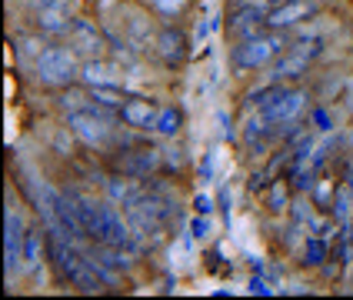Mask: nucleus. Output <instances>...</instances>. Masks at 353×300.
<instances>
[{
	"mask_svg": "<svg viewBox=\"0 0 353 300\" xmlns=\"http://www.w3.org/2000/svg\"><path fill=\"white\" fill-rule=\"evenodd\" d=\"M330 260V243L323 234H307L303 240V267H323Z\"/></svg>",
	"mask_w": 353,
	"mask_h": 300,
	"instance_id": "ddd939ff",
	"label": "nucleus"
},
{
	"mask_svg": "<svg viewBox=\"0 0 353 300\" xmlns=\"http://www.w3.org/2000/svg\"><path fill=\"white\" fill-rule=\"evenodd\" d=\"M250 294H260V297H270L274 290L267 287V280H263V277H250Z\"/></svg>",
	"mask_w": 353,
	"mask_h": 300,
	"instance_id": "a878e982",
	"label": "nucleus"
},
{
	"mask_svg": "<svg viewBox=\"0 0 353 300\" xmlns=\"http://www.w3.org/2000/svg\"><path fill=\"white\" fill-rule=\"evenodd\" d=\"M187 3L190 0H147V7L154 10V14H160V17H180L183 10H187Z\"/></svg>",
	"mask_w": 353,
	"mask_h": 300,
	"instance_id": "a211bd4d",
	"label": "nucleus"
},
{
	"mask_svg": "<svg viewBox=\"0 0 353 300\" xmlns=\"http://www.w3.org/2000/svg\"><path fill=\"white\" fill-rule=\"evenodd\" d=\"M290 180L280 177V180H270V187H267V207H270V214H283L287 210V203H290Z\"/></svg>",
	"mask_w": 353,
	"mask_h": 300,
	"instance_id": "2eb2a0df",
	"label": "nucleus"
},
{
	"mask_svg": "<svg viewBox=\"0 0 353 300\" xmlns=\"http://www.w3.org/2000/svg\"><path fill=\"white\" fill-rule=\"evenodd\" d=\"M290 30H263L256 37H247V40H236L230 47V63L234 70H243V74H254V70H263L270 67L283 50H290Z\"/></svg>",
	"mask_w": 353,
	"mask_h": 300,
	"instance_id": "f257e3e1",
	"label": "nucleus"
},
{
	"mask_svg": "<svg viewBox=\"0 0 353 300\" xmlns=\"http://www.w3.org/2000/svg\"><path fill=\"white\" fill-rule=\"evenodd\" d=\"M80 83L83 87H103V83H117L114 70L103 63V60H80Z\"/></svg>",
	"mask_w": 353,
	"mask_h": 300,
	"instance_id": "f8f14e48",
	"label": "nucleus"
},
{
	"mask_svg": "<svg viewBox=\"0 0 353 300\" xmlns=\"http://www.w3.org/2000/svg\"><path fill=\"white\" fill-rule=\"evenodd\" d=\"M37 7H67L70 0H34Z\"/></svg>",
	"mask_w": 353,
	"mask_h": 300,
	"instance_id": "cd10ccee",
	"label": "nucleus"
},
{
	"mask_svg": "<svg viewBox=\"0 0 353 300\" xmlns=\"http://www.w3.org/2000/svg\"><path fill=\"white\" fill-rule=\"evenodd\" d=\"M194 210H196V214H203V217H210V214L216 210V200L210 197V194H196V197H194Z\"/></svg>",
	"mask_w": 353,
	"mask_h": 300,
	"instance_id": "aec40b11",
	"label": "nucleus"
},
{
	"mask_svg": "<svg viewBox=\"0 0 353 300\" xmlns=\"http://www.w3.org/2000/svg\"><path fill=\"white\" fill-rule=\"evenodd\" d=\"M230 203H234V197H230V187H220V194H216V207L230 217Z\"/></svg>",
	"mask_w": 353,
	"mask_h": 300,
	"instance_id": "393cba45",
	"label": "nucleus"
},
{
	"mask_svg": "<svg viewBox=\"0 0 353 300\" xmlns=\"http://www.w3.org/2000/svg\"><path fill=\"white\" fill-rule=\"evenodd\" d=\"M234 3H236V0H234Z\"/></svg>",
	"mask_w": 353,
	"mask_h": 300,
	"instance_id": "c85d7f7f",
	"label": "nucleus"
},
{
	"mask_svg": "<svg viewBox=\"0 0 353 300\" xmlns=\"http://www.w3.org/2000/svg\"><path fill=\"white\" fill-rule=\"evenodd\" d=\"M163 167L167 170H180L183 167V150L176 147V150H163Z\"/></svg>",
	"mask_w": 353,
	"mask_h": 300,
	"instance_id": "5701e85b",
	"label": "nucleus"
},
{
	"mask_svg": "<svg viewBox=\"0 0 353 300\" xmlns=\"http://www.w3.org/2000/svg\"><path fill=\"white\" fill-rule=\"evenodd\" d=\"M267 177H270V170H267V167H263V170H254V174H250V183H247V187H250V194L267 190V187H270V183H267Z\"/></svg>",
	"mask_w": 353,
	"mask_h": 300,
	"instance_id": "412c9836",
	"label": "nucleus"
},
{
	"mask_svg": "<svg viewBox=\"0 0 353 300\" xmlns=\"http://www.w3.org/2000/svg\"><path fill=\"white\" fill-rule=\"evenodd\" d=\"M200 177H203V183H210V180H214V154H207V157H203V163H200Z\"/></svg>",
	"mask_w": 353,
	"mask_h": 300,
	"instance_id": "bb28decb",
	"label": "nucleus"
},
{
	"mask_svg": "<svg viewBox=\"0 0 353 300\" xmlns=\"http://www.w3.org/2000/svg\"><path fill=\"white\" fill-rule=\"evenodd\" d=\"M187 50H190V40H187V34H183L180 27L167 23V27H160V30H157V40H154V54L160 57V63H163V67L176 70V67L187 60Z\"/></svg>",
	"mask_w": 353,
	"mask_h": 300,
	"instance_id": "6e6552de",
	"label": "nucleus"
},
{
	"mask_svg": "<svg viewBox=\"0 0 353 300\" xmlns=\"http://www.w3.org/2000/svg\"><path fill=\"white\" fill-rule=\"evenodd\" d=\"M40 243H43V234H40V230H27V234H23V263H27V267H37L40 260Z\"/></svg>",
	"mask_w": 353,
	"mask_h": 300,
	"instance_id": "f3484780",
	"label": "nucleus"
},
{
	"mask_svg": "<svg viewBox=\"0 0 353 300\" xmlns=\"http://www.w3.org/2000/svg\"><path fill=\"white\" fill-rule=\"evenodd\" d=\"M310 63H314V60L307 57L303 50L290 47V50H283V54L270 63V80H276V83H294V80L310 74Z\"/></svg>",
	"mask_w": 353,
	"mask_h": 300,
	"instance_id": "9d476101",
	"label": "nucleus"
},
{
	"mask_svg": "<svg viewBox=\"0 0 353 300\" xmlns=\"http://www.w3.org/2000/svg\"><path fill=\"white\" fill-rule=\"evenodd\" d=\"M216 123H220V134H223V137L227 140L234 137V120L227 117V110H220V114H216Z\"/></svg>",
	"mask_w": 353,
	"mask_h": 300,
	"instance_id": "b1692460",
	"label": "nucleus"
},
{
	"mask_svg": "<svg viewBox=\"0 0 353 300\" xmlns=\"http://www.w3.org/2000/svg\"><path fill=\"white\" fill-rule=\"evenodd\" d=\"M34 74L40 87H50V90L74 87L80 80V57L63 43H47L34 60Z\"/></svg>",
	"mask_w": 353,
	"mask_h": 300,
	"instance_id": "f03ea898",
	"label": "nucleus"
},
{
	"mask_svg": "<svg viewBox=\"0 0 353 300\" xmlns=\"http://www.w3.org/2000/svg\"><path fill=\"white\" fill-rule=\"evenodd\" d=\"M157 167H163V150H157V147H123L117 157V170L120 174H127V177H150Z\"/></svg>",
	"mask_w": 353,
	"mask_h": 300,
	"instance_id": "0eeeda50",
	"label": "nucleus"
},
{
	"mask_svg": "<svg viewBox=\"0 0 353 300\" xmlns=\"http://www.w3.org/2000/svg\"><path fill=\"white\" fill-rule=\"evenodd\" d=\"M67 47H70L80 60H97L100 54H103V47H107V37L100 34V27L94 20L77 17L74 27L67 30Z\"/></svg>",
	"mask_w": 353,
	"mask_h": 300,
	"instance_id": "39448f33",
	"label": "nucleus"
},
{
	"mask_svg": "<svg viewBox=\"0 0 353 300\" xmlns=\"http://www.w3.org/2000/svg\"><path fill=\"white\" fill-rule=\"evenodd\" d=\"M180 130H183V110H180V107H160V117H157V123H154V134L174 140Z\"/></svg>",
	"mask_w": 353,
	"mask_h": 300,
	"instance_id": "4468645a",
	"label": "nucleus"
},
{
	"mask_svg": "<svg viewBox=\"0 0 353 300\" xmlns=\"http://www.w3.org/2000/svg\"><path fill=\"white\" fill-rule=\"evenodd\" d=\"M320 14L314 0H276L267 14V30H296Z\"/></svg>",
	"mask_w": 353,
	"mask_h": 300,
	"instance_id": "20e7f679",
	"label": "nucleus"
},
{
	"mask_svg": "<svg viewBox=\"0 0 353 300\" xmlns=\"http://www.w3.org/2000/svg\"><path fill=\"white\" fill-rule=\"evenodd\" d=\"M210 230H214V227H210V217L196 214V217L190 220V234H194L196 240H207V237H210Z\"/></svg>",
	"mask_w": 353,
	"mask_h": 300,
	"instance_id": "6ab92c4d",
	"label": "nucleus"
},
{
	"mask_svg": "<svg viewBox=\"0 0 353 300\" xmlns=\"http://www.w3.org/2000/svg\"><path fill=\"white\" fill-rule=\"evenodd\" d=\"M160 117V107L154 97H127L123 100V107H120V120H123V127H130V130H154V123Z\"/></svg>",
	"mask_w": 353,
	"mask_h": 300,
	"instance_id": "1a4fd4ad",
	"label": "nucleus"
},
{
	"mask_svg": "<svg viewBox=\"0 0 353 300\" xmlns=\"http://www.w3.org/2000/svg\"><path fill=\"white\" fill-rule=\"evenodd\" d=\"M74 20L77 17H70V3H67V7H37L34 23H37L40 34H47V37H63L74 27Z\"/></svg>",
	"mask_w": 353,
	"mask_h": 300,
	"instance_id": "9b49d317",
	"label": "nucleus"
},
{
	"mask_svg": "<svg viewBox=\"0 0 353 300\" xmlns=\"http://www.w3.org/2000/svg\"><path fill=\"white\" fill-rule=\"evenodd\" d=\"M310 120L316 123V130H330V127H334V120H330V114H327L323 107H314V110H310Z\"/></svg>",
	"mask_w": 353,
	"mask_h": 300,
	"instance_id": "4be33fe9",
	"label": "nucleus"
},
{
	"mask_svg": "<svg viewBox=\"0 0 353 300\" xmlns=\"http://www.w3.org/2000/svg\"><path fill=\"white\" fill-rule=\"evenodd\" d=\"M67 130L77 140H83L90 150H103V147L114 143V130H117V127L103 123L100 117L87 114V110H74V114H67Z\"/></svg>",
	"mask_w": 353,
	"mask_h": 300,
	"instance_id": "7ed1b4c3",
	"label": "nucleus"
},
{
	"mask_svg": "<svg viewBox=\"0 0 353 300\" xmlns=\"http://www.w3.org/2000/svg\"><path fill=\"white\" fill-rule=\"evenodd\" d=\"M90 90V97L100 100V103H110V107H123V90H120V83H103V87H87Z\"/></svg>",
	"mask_w": 353,
	"mask_h": 300,
	"instance_id": "dca6fc26",
	"label": "nucleus"
},
{
	"mask_svg": "<svg viewBox=\"0 0 353 300\" xmlns=\"http://www.w3.org/2000/svg\"><path fill=\"white\" fill-rule=\"evenodd\" d=\"M23 220H20V210H14V203L3 210V274L14 277V270L23 260Z\"/></svg>",
	"mask_w": 353,
	"mask_h": 300,
	"instance_id": "423d86ee",
	"label": "nucleus"
}]
</instances>
